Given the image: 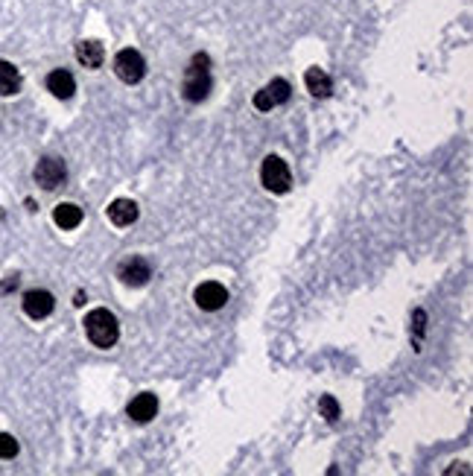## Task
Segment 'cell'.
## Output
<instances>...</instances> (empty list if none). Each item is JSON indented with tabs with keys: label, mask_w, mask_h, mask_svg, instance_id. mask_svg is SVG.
Listing matches in <instances>:
<instances>
[{
	"label": "cell",
	"mask_w": 473,
	"mask_h": 476,
	"mask_svg": "<svg viewBox=\"0 0 473 476\" xmlns=\"http://www.w3.org/2000/svg\"><path fill=\"white\" fill-rule=\"evenodd\" d=\"M85 333H88V339L91 345L96 348H114L117 342V336H120V325H117V315L103 310V307H96L85 315Z\"/></svg>",
	"instance_id": "1"
},
{
	"label": "cell",
	"mask_w": 473,
	"mask_h": 476,
	"mask_svg": "<svg viewBox=\"0 0 473 476\" xmlns=\"http://www.w3.org/2000/svg\"><path fill=\"white\" fill-rule=\"evenodd\" d=\"M208 56L205 53H196L193 62L184 73V85H182V94L187 103H202L205 96L210 94V70H208Z\"/></svg>",
	"instance_id": "2"
},
{
	"label": "cell",
	"mask_w": 473,
	"mask_h": 476,
	"mask_svg": "<svg viewBox=\"0 0 473 476\" xmlns=\"http://www.w3.org/2000/svg\"><path fill=\"white\" fill-rule=\"evenodd\" d=\"M260 184L269 193H286L292 187V170L284 158L278 155H266L260 164Z\"/></svg>",
	"instance_id": "3"
},
{
	"label": "cell",
	"mask_w": 473,
	"mask_h": 476,
	"mask_svg": "<svg viewBox=\"0 0 473 476\" xmlns=\"http://www.w3.org/2000/svg\"><path fill=\"white\" fill-rule=\"evenodd\" d=\"M114 73L123 79V82L134 85V82H141L144 73H146V62H144V56L137 53V50H120L114 56Z\"/></svg>",
	"instance_id": "4"
},
{
	"label": "cell",
	"mask_w": 473,
	"mask_h": 476,
	"mask_svg": "<svg viewBox=\"0 0 473 476\" xmlns=\"http://www.w3.org/2000/svg\"><path fill=\"white\" fill-rule=\"evenodd\" d=\"M289 94H292V88H289L286 79H272L269 85H263L258 94H254V108L258 111H272V108L284 106L289 100Z\"/></svg>",
	"instance_id": "5"
},
{
	"label": "cell",
	"mask_w": 473,
	"mask_h": 476,
	"mask_svg": "<svg viewBox=\"0 0 473 476\" xmlns=\"http://www.w3.org/2000/svg\"><path fill=\"white\" fill-rule=\"evenodd\" d=\"M68 167L62 158H42L35 167V184H42L44 190H56L58 184H65Z\"/></svg>",
	"instance_id": "6"
},
{
	"label": "cell",
	"mask_w": 473,
	"mask_h": 476,
	"mask_svg": "<svg viewBox=\"0 0 473 476\" xmlns=\"http://www.w3.org/2000/svg\"><path fill=\"white\" fill-rule=\"evenodd\" d=\"M117 277H120L126 287H144L152 277V266L144 257H129V261H123L120 269H117Z\"/></svg>",
	"instance_id": "7"
},
{
	"label": "cell",
	"mask_w": 473,
	"mask_h": 476,
	"mask_svg": "<svg viewBox=\"0 0 473 476\" xmlns=\"http://www.w3.org/2000/svg\"><path fill=\"white\" fill-rule=\"evenodd\" d=\"M196 304H199L202 310L208 313H216V310H222L228 304V289L222 284H216V281H208L202 287H196Z\"/></svg>",
	"instance_id": "8"
},
{
	"label": "cell",
	"mask_w": 473,
	"mask_h": 476,
	"mask_svg": "<svg viewBox=\"0 0 473 476\" xmlns=\"http://www.w3.org/2000/svg\"><path fill=\"white\" fill-rule=\"evenodd\" d=\"M53 310H56V299L47 289H30L24 295V313L30 319H47Z\"/></svg>",
	"instance_id": "9"
},
{
	"label": "cell",
	"mask_w": 473,
	"mask_h": 476,
	"mask_svg": "<svg viewBox=\"0 0 473 476\" xmlns=\"http://www.w3.org/2000/svg\"><path fill=\"white\" fill-rule=\"evenodd\" d=\"M155 415H158V401H155V394H149V392L137 394V398L129 403V418L137 421V424L152 421Z\"/></svg>",
	"instance_id": "10"
},
{
	"label": "cell",
	"mask_w": 473,
	"mask_h": 476,
	"mask_svg": "<svg viewBox=\"0 0 473 476\" xmlns=\"http://www.w3.org/2000/svg\"><path fill=\"white\" fill-rule=\"evenodd\" d=\"M137 202H132V199H114L111 205H108V220L117 225V228H126V225H132V223H137Z\"/></svg>",
	"instance_id": "11"
},
{
	"label": "cell",
	"mask_w": 473,
	"mask_h": 476,
	"mask_svg": "<svg viewBox=\"0 0 473 476\" xmlns=\"http://www.w3.org/2000/svg\"><path fill=\"white\" fill-rule=\"evenodd\" d=\"M76 58H79V65L82 68H88V70H96L103 65V58H106V50H103V44L100 42H79L76 44Z\"/></svg>",
	"instance_id": "12"
},
{
	"label": "cell",
	"mask_w": 473,
	"mask_h": 476,
	"mask_svg": "<svg viewBox=\"0 0 473 476\" xmlns=\"http://www.w3.org/2000/svg\"><path fill=\"white\" fill-rule=\"evenodd\" d=\"M47 91L58 100H70L73 91H76V79L68 73V70H53L47 76Z\"/></svg>",
	"instance_id": "13"
},
{
	"label": "cell",
	"mask_w": 473,
	"mask_h": 476,
	"mask_svg": "<svg viewBox=\"0 0 473 476\" xmlns=\"http://www.w3.org/2000/svg\"><path fill=\"white\" fill-rule=\"evenodd\" d=\"M53 220H56V225H58V228L73 231V228L82 225V208L73 205V202H62V205H56Z\"/></svg>",
	"instance_id": "14"
},
{
	"label": "cell",
	"mask_w": 473,
	"mask_h": 476,
	"mask_svg": "<svg viewBox=\"0 0 473 476\" xmlns=\"http://www.w3.org/2000/svg\"><path fill=\"white\" fill-rule=\"evenodd\" d=\"M304 85H307V91H310L313 96H330V91H333L330 76H327L322 68H310V70L304 73Z\"/></svg>",
	"instance_id": "15"
},
{
	"label": "cell",
	"mask_w": 473,
	"mask_h": 476,
	"mask_svg": "<svg viewBox=\"0 0 473 476\" xmlns=\"http://www.w3.org/2000/svg\"><path fill=\"white\" fill-rule=\"evenodd\" d=\"M21 88V73H18L15 65L0 62V96H12Z\"/></svg>",
	"instance_id": "16"
},
{
	"label": "cell",
	"mask_w": 473,
	"mask_h": 476,
	"mask_svg": "<svg viewBox=\"0 0 473 476\" xmlns=\"http://www.w3.org/2000/svg\"><path fill=\"white\" fill-rule=\"evenodd\" d=\"M319 412H322V418L336 421L342 409H339V403H336V398H333V394H322V398H319Z\"/></svg>",
	"instance_id": "17"
},
{
	"label": "cell",
	"mask_w": 473,
	"mask_h": 476,
	"mask_svg": "<svg viewBox=\"0 0 473 476\" xmlns=\"http://www.w3.org/2000/svg\"><path fill=\"white\" fill-rule=\"evenodd\" d=\"M15 456H18V441H15V435L0 432V459H15Z\"/></svg>",
	"instance_id": "18"
},
{
	"label": "cell",
	"mask_w": 473,
	"mask_h": 476,
	"mask_svg": "<svg viewBox=\"0 0 473 476\" xmlns=\"http://www.w3.org/2000/svg\"><path fill=\"white\" fill-rule=\"evenodd\" d=\"M427 322V313L424 310H415V345H421V336H424V325Z\"/></svg>",
	"instance_id": "19"
},
{
	"label": "cell",
	"mask_w": 473,
	"mask_h": 476,
	"mask_svg": "<svg viewBox=\"0 0 473 476\" xmlns=\"http://www.w3.org/2000/svg\"><path fill=\"white\" fill-rule=\"evenodd\" d=\"M18 287V275H9L6 281H4V287H0V292H12Z\"/></svg>",
	"instance_id": "20"
}]
</instances>
